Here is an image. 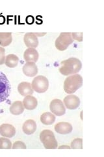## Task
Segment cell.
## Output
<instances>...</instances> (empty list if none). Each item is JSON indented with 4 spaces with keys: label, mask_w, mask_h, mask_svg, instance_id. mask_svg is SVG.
I'll return each instance as SVG.
<instances>
[{
    "label": "cell",
    "mask_w": 104,
    "mask_h": 157,
    "mask_svg": "<svg viewBox=\"0 0 104 157\" xmlns=\"http://www.w3.org/2000/svg\"><path fill=\"white\" fill-rule=\"evenodd\" d=\"M72 37L73 39H75L78 41H83V33H72Z\"/></svg>",
    "instance_id": "d4e9b609"
},
{
    "label": "cell",
    "mask_w": 104,
    "mask_h": 157,
    "mask_svg": "<svg viewBox=\"0 0 104 157\" xmlns=\"http://www.w3.org/2000/svg\"><path fill=\"white\" fill-rule=\"evenodd\" d=\"M40 140L46 149L57 148L58 143L53 132L50 130H44L40 134Z\"/></svg>",
    "instance_id": "3957f363"
},
{
    "label": "cell",
    "mask_w": 104,
    "mask_h": 157,
    "mask_svg": "<svg viewBox=\"0 0 104 157\" xmlns=\"http://www.w3.org/2000/svg\"><path fill=\"white\" fill-rule=\"evenodd\" d=\"M59 149H70V147H69L68 145H61V146L59 147Z\"/></svg>",
    "instance_id": "484cf974"
},
{
    "label": "cell",
    "mask_w": 104,
    "mask_h": 157,
    "mask_svg": "<svg viewBox=\"0 0 104 157\" xmlns=\"http://www.w3.org/2000/svg\"><path fill=\"white\" fill-rule=\"evenodd\" d=\"M12 148V143L5 137H0V149H7Z\"/></svg>",
    "instance_id": "44dd1931"
},
{
    "label": "cell",
    "mask_w": 104,
    "mask_h": 157,
    "mask_svg": "<svg viewBox=\"0 0 104 157\" xmlns=\"http://www.w3.org/2000/svg\"><path fill=\"white\" fill-rule=\"evenodd\" d=\"M0 134L5 137H13L16 134V129L12 124H3L0 126Z\"/></svg>",
    "instance_id": "8fae6325"
},
{
    "label": "cell",
    "mask_w": 104,
    "mask_h": 157,
    "mask_svg": "<svg viewBox=\"0 0 104 157\" xmlns=\"http://www.w3.org/2000/svg\"><path fill=\"white\" fill-rule=\"evenodd\" d=\"M22 103L24 108H26L27 110H33L35 109L38 105L37 98L31 95L25 96Z\"/></svg>",
    "instance_id": "9a60e30c"
},
{
    "label": "cell",
    "mask_w": 104,
    "mask_h": 157,
    "mask_svg": "<svg viewBox=\"0 0 104 157\" xmlns=\"http://www.w3.org/2000/svg\"><path fill=\"white\" fill-rule=\"evenodd\" d=\"M19 58L16 55H14V54H10V55H8L5 57V65L7 67L13 68L17 66Z\"/></svg>",
    "instance_id": "ffe728a7"
},
{
    "label": "cell",
    "mask_w": 104,
    "mask_h": 157,
    "mask_svg": "<svg viewBox=\"0 0 104 157\" xmlns=\"http://www.w3.org/2000/svg\"><path fill=\"white\" fill-rule=\"evenodd\" d=\"M41 121L45 125H51L56 121V116L52 113L45 112L41 116Z\"/></svg>",
    "instance_id": "d6986e66"
},
{
    "label": "cell",
    "mask_w": 104,
    "mask_h": 157,
    "mask_svg": "<svg viewBox=\"0 0 104 157\" xmlns=\"http://www.w3.org/2000/svg\"><path fill=\"white\" fill-rule=\"evenodd\" d=\"M83 78L80 74L68 76L64 82V90L67 94H72L82 86Z\"/></svg>",
    "instance_id": "7a4b0ae2"
},
{
    "label": "cell",
    "mask_w": 104,
    "mask_h": 157,
    "mask_svg": "<svg viewBox=\"0 0 104 157\" xmlns=\"http://www.w3.org/2000/svg\"><path fill=\"white\" fill-rule=\"evenodd\" d=\"M64 105L68 109H76L80 105V100L77 96L70 94L64 98Z\"/></svg>",
    "instance_id": "ba28073f"
},
{
    "label": "cell",
    "mask_w": 104,
    "mask_h": 157,
    "mask_svg": "<svg viewBox=\"0 0 104 157\" xmlns=\"http://www.w3.org/2000/svg\"><path fill=\"white\" fill-rule=\"evenodd\" d=\"M37 37H42L44 35H46V33H34Z\"/></svg>",
    "instance_id": "4316f807"
},
{
    "label": "cell",
    "mask_w": 104,
    "mask_h": 157,
    "mask_svg": "<svg viewBox=\"0 0 104 157\" xmlns=\"http://www.w3.org/2000/svg\"><path fill=\"white\" fill-rule=\"evenodd\" d=\"M13 40L11 32H0V46L7 47Z\"/></svg>",
    "instance_id": "ac0fdd59"
},
{
    "label": "cell",
    "mask_w": 104,
    "mask_h": 157,
    "mask_svg": "<svg viewBox=\"0 0 104 157\" xmlns=\"http://www.w3.org/2000/svg\"><path fill=\"white\" fill-rule=\"evenodd\" d=\"M37 124L32 119H29L24 122L22 130L25 134L27 135H31L34 133L37 130Z\"/></svg>",
    "instance_id": "2e32d148"
},
{
    "label": "cell",
    "mask_w": 104,
    "mask_h": 157,
    "mask_svg": "<svg viewBox=\"0 0 104 157\" xmlns=\"http://www.w3.org/2000/svg\"><path fill=\"white\" fill-rule=\"evenodd\" d=\"M5 62V49L0 47V65H3Z\"/></svg>",
    "instance_id": "cb8c5ba5"
},
{
    "label": "cell",
    "mask_w": 104,
    "mask_h": 157,
    "mask_svg": "<svg viewBox=\"0 0 104 157\" xmlns=\"http://www.w3.org/2000/svg\"><path fill=\"white\" fill-rule=\"evenodd\" d=\"M25 75L28 77L35 76L38 73V67L34 62H26L22 68Z\"/></svg>",
    "instance_id": "30bf717a"
},
{
    "label": "cell",
    "mask_w": 104,
    "mask_h": 157,
    "mask_svg": "<svg viewBox=\"0 0 104 157\" xmlns=\"http://www.w3.org/2000/svg\"><path fill=\"white\" fill-rule=\"evenodd\" d=\"M81 67V62L77 58L71 57L62 61L59 70L62 75L68 76L77 74Z\"/></svg>",
    "instance_id": "6da1fadb"
},
{
    "label": "cell",
    "mask_w": 104,
    "mask_h": 157,
    "mask_svg": "<svg viewBox=\"0 0 104 157\" xmlns=\"http://www.w3.org/2000/svg\"><path fill=\"white\" fill-rule=\"evenodd\" d=\"M72 149H82L83 148V140L81 138H76L71 142Z\"/></svg>",
    "instance_id": "7402d4cb"
},
{
    "label": "cell",
    "mask_w": 104,
    "mask_h": 157,
    "mask_svg": "<svg viewBox=\"0 0 104 157\" xmlns=\"http://www.w3.org/2000/svg\"><path fill=\"white\" fill-rule=\"evenodd\" d=\"M38 52L34 48H28L26 49L23 54L24 60L26 62H37L38 59Z\"/></svg>",
    "instance_id": "7c38bea8"
},
{
    "label": "cell",
    "mask_w": 104,
    "mask_h": 157,
    "mask_svg": "<svg viewBox=\"0 0 104 157\" xmlns=\"http://www.w3.org/2000/svg\"><path fill=\"white\" fill-rule=\"evenodd\" d=\"M55 130L60 134H68L72 131V126L69 122H60L55 126Z\"/></svg>",
    "instance_id": "5bb4252c"
},
{
    "label": "cell",
    "mask_w": 104,
    "mask_h": 157,
    "mask_svg": "<svg viewBox=\"0 0 104 157\" xmlns=\"http://www.w3.org/2000/svg\"><path fill=\"white\" fill-rule=\"evenodd\" d=\"M73 42L74 39L72 37V33L63 32L56 39V47L59 51H65Z\"/></svg>",
    "instance_id": "5b68a950"
},
{
    "label": "cell",
    "mask_w": 104,
    "mask_h": 157,
    "mask_svg": "<svg viewBox=\"0 0 104 157\" xmlns=\"http://www.w3.org/2000/svg\"><path fill=\"white\" fill-rule=\"evenodd\" d=\"M10 112L14 115H19L22 114L24 111V106L23 103L20 101H16L13 102L9 108Z\"/></svg>",
    "instance_id": "e0dca14e"
},
{
    "label": "cell",
    "mask_w": 104,
    "mask_h": 157,
    "mask_svg": "<svg viewBox=\"0 0 104 157\" xmlns=\"http://www.w3.org/2000/svg\"><path fill=\"white\" fill-rule=\"evenodd\" d=\"M49 109L53 114L57 116H63L65 114L66 108L63 101L59 99H54L50 102Z\"/></svg>",
    "instance_id": "52a82bcc"
},
{
    "label": "cell",
    "mask_w": 104,
    "mask_h": 157,
    "mask_svg": "<svg viewBox=\"0 0 104 157\" xmlns=\"http://www.w3.org/2000/svg\"><path fill=\"white\" fill-rule=\"evenodd\" d=\"M23 41L26 45L29 48H35L38 45V39L37 36L33 32H29L25 34Z\"/></svg>",
    "instance_id": "9c48e42d"
},
{
    "label": "cell",
    "mask_w": 104,
    "mask_h": 157,
    "mask_svg": "<svg viewBox=\"0 0 104 157\" xmlns=\"http://www.w3.org/2000/svg\"><path fill=\"white\" fill-rule=\"evenodd\" d=\"M12 148L13 149H26L27 147L25 144L23 142L21 141H16L15 143L13 144V145L12 146Z\"/></svg>",
    "instance_id": "603a6c76"
},
{
    "label": "cell",
    "mask_w": 104,
    "mask_h": 157,
    "mask_svg": "<svg viewBox=\"0 0 104 157\" xmlns=\"http://www.w3.org/2000/svg\"><path fill=\"white\" fill-rule=\"evenodd\" d=\"M31 86L33 90L38 93H43L48 89L49 81L46 77L38 75L33 78Z\"/></svg>",
    "instance_id": "8992f818"
},
{
    "label": "cell",
    "mask_w": 104,
    "mask_h": 157,
    "mask_svg": "<svg viewBox=\"0 0 104 157\" xmlns=\"http://www.w3.org/2000/svg\"><path fill=\"white\" fill-rule=\"evenodd\" d=\"M18 92L23 96L32 95L33 94V89L31 84L28 82H22L18 86Z\"/></svg>",
    "instance_id": "4fadbf2b"
},
{
    "label": "cell",
    "mask_w": 104,
    "mask_h": 157,
    "mask_svg": "<svg viewBox=\"0 0 104 157\" xmlns=\"http://www.w3.org/2000/svg\"><path fill=\"white\" fill-rule=\"evenodd\" d=\"M11 86L5 73L0 71V103L5 101L10 95Z\"/></svg>",
    "instance_id": "277c9868"
}]
</instances>
